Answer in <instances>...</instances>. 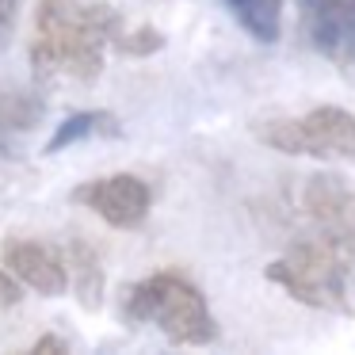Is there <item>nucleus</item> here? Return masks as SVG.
<instances>
[{
    "instance_id": "nucleus-1",
    "label": "nucleus",
    "mask_w": 355,
    "mask_h": 355,
    "mask_svg": "<svg viewBox=\"0 0 355 355\" xmlns=\"http://www.w3.org/2000/svg\"><path fill=\"white\" fill-rule=\"evenodd\" d=\"M119 12L103 0H35V77L96 80L103 73V50L119 35Z\"/></svg>"
},
{
    "instance_id": "nucleus-2",
    "label": "nucleus",
    "mask_w": 355,
    "mask_h": 355,
    "mask_svg": "<svg viewBox=\"0 0 355 355\" xmlns=\"http://www.w3.org/2000/svg\"><path fill=\"white\" fill-rule=\"evenodd\" d=\"M263 275L283 286L294 302L324 313H355V237L352 233H321L294 245L286 256L268 263Z\"/></svg>"
},
{
    "instance_id": "nucleus-3",
    "label": "nucleus",
    "mask_w": 355,
    "mask_h": 355,
    "mask_svg": "<svg viewBox=\"0 0 355 355\" xmlns=\"http://www.w3.org/2000/svg\"><path fill=\"white\" fill-rule=\"evenodd\" d=\"M119 313L130 324H157L172 344H210L218 336L214 313L195 283H187L176 271H157V275L134 283L123 294Z\"/></svg>"
},
{
    "instance_id": "nucleus-4",
    "label": "nucleus",
    "mask_w": 355,
    "mask_h": 355,
    "mask_svg": "<svg viewBox=\"0 0 355 355\" xmlns=\"http://www.w3.org/2000/svg\"><path fill=\"white\" fill-rule=\"evenodd\" d=\"M263 146L313 161H355V115L336 103L313 107L306 119H271L256 126Z\"/></svg>"
},
{
    "instance_id": "nucleus-5",
    "label": "nucleus",
    "mask_w": 355,
    "mask_h": 355,
    "mask_svg": "<svg viewBox=\"0 0 355 355\" xmlns=\"http://www.w3.org/2000/svg\"><path fill=\"white\" fill-rule=\"evenodd\" d=\"M309 46L355 77V0H294Z\"/></svg>"
},
{
    "instance_id": "nucleus-6",
    "label": "nucleus",
    "mask_w": 355,
    "mask_h": 355,
    "mask_svg": "<svg viewBox=\"0 0 355 355\" xmlns=\"http://www.w3.org/2000/svg\"><path fill=\"white\" fill-rule=\"evenodd\" d=\"M73 202L80 207H92L115 230H134V225L146 222L149 207H153V195L149 184L138 176H107V180H92V184H80L73 191Z\"/></svg>"
},
{
    "instance_id": "nucleus-7",
    "label": "nucleus",
    "mask_w": 355,
    "mask_h": 355,
    "mask_svg": "<svg viewBox=\"0 0 355 355\" xmlns=\"http://www.w3.org/2000/svg\"><path fill=\"white\" fill-rule=\"evenodd\" d=\"M4 268L27 286V291L42 294V298H58V294L69 286V268H65V252L42 245V241L31 237H8L4 248Z\"/></svg>"
},
{
    "instance_id": "nucleus-8",
    "label": "nucleus",
    "mask_w": 355,
    "mask_h": 355,
    "mask_svg": "<svg viewBox=\"0 0 355 355\" xmlns=\"http://www.w3.org/2000/svg\"><path fill=\"white\" fill-rule=\"evenodd\" d=\"M302 207H306L313 230L321 233H352L355 237V187L336 172H317L302 187Z\"/></svg>"
},
{
    "instance_id": "nucleus-9",
    "label": "nucleus",
    "mask_w": 355,
    "mask_h": 355,
    "mask_svg": "<svg viewBox=\"0 0 355 355\" xmlns=\"http://www.w3.org/2000/svg\"><path fill=\"white\" fill-rule=\"evenodd\" d=\"M65 268H69L73 286H77V302L85 309H100L103 306V263L92 252V245L69 241L65 245Z\"/></svg>"
},
{
    "instance_id": "nucleus-10",
    "label": "nucleus",
    "mask_w": 355,
    "mask_h": 355,
    "mask_svg": "<svg viewBox=\"0 0 355 355\" xmlns=\"http://www.w3.org/2000/svg\"><path fill=\"white\" fill-rule=\"evenodd\" d=\"M96 134L115 138L119 134L115 115H111V111H77V115H69L54 134H50V141L42 146V153H62V149L77 146V141H85V138H96Z\"/></svg>"
},
{
    "instance_id": "nucleus-11",
    "label": "nucleus",
    "mask_w": 355,
    "mask_h": 355,
    "mask_svg": "<svg viewBox=\"0 0 355 355\" xmlns=\"http://www.w3.org/2000/svg\"><path fill=\"white\" fill-rule=\"evenodd\" d=\"M233 8V16L241 19L245 31H252L260 42H275L279 39V12L283 0H225Z\"/></svg>"
},
{
    "instance_id": "nucleus-12",
    "label": "nucleus",
    "mask_w": 355,
    "mask_h": 355,
    "mask_svg": "<svg viewBox=\"0 0 355 355\" xmlns=\"http://www.w3.org/2000/svg\"><path fill=\"white\" fill-rule=\"evenodd\" d=\"M42 119V103L27 92H0V134L31 130Z\"/></svg>"
},
{
    "instance_id": "nucleus-13",
    "label": "nucleus",
    "mask_w": 355,
    "mask_h": 355,
    "mask_svg": "<svg viewBox=\"0 0 355 355\" xmlns=\"http://www.w3.org/2000/svg\"><path fill=\"white\" fill-rule=\"evenodd\" d=\"M111 46H115L119 54H126V58H149V54H157V50L164 46V35L153 31V27H134V31L119 27V35L111 39Z\"/></svg>"
},
{
    "instance_id": "nucleus-14",
    "label": "nucleus",
    "mask_w": 355,
    "mask_h": 355,
    "mask_svg": "<svg viewBox=\"0 0 355 355\" xmlns=\"http://www.w3.org/2000/svg\"><path fill=\"white\" fill-rule=\"evenodd\" d=\"M19 302H24V283H19L8 268H0V309L19 306Z\"/></svg>"
},
{
    "instance_id": "nucleus-15",
    "label": "nucleus",
    "mask_w": 355,
    "mask_h": 355,
    "mask_svg": "<svg viewBox=\"0 0 355 355\" xmlns=\"http://www.w3.org/2000/svg\"><path fill=\"white\" fill-rule=\"evenodd\" d=\"M16 16H19V0H0V46L8 42L12 27H16Z\"/></svg>"
},
{
    "instance_id": "nucleus-16",
    "label": "nucleus",
    "mask_w": 355,
    "mask_h": 355,
    "mask_svg": "<svg viewBox=\"0 0 355 355\" xmlns=\"http://www.w3.org/2000/svg\"><path fill=\"white\" fill-rule=\"evenodd\" d=\"M35 352H65V344L58 336H42V340H35Z\"/></svg>"
}]
</instances>
